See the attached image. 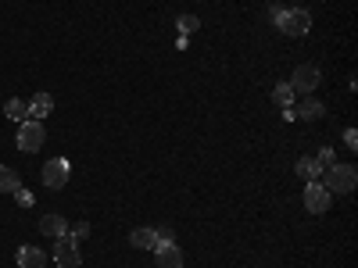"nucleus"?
Here are the masks:
<instances>
[{
    "label": "nucleus",
    "mask_w": 358,
    "mask_h": 268,
    "mask_svg": "<svg viewBox=\"0 0 358 268\" xmlns=\"http://www.w3.org/2000/svg\"><path fill=\"white\" fill-rule=\"evenodd\" d=\"M322 186L330 190V193H355V186H358V172L351 168V165H326L322 168Z\"/></svg>",
    "instance_id": "obj_1"
},
{
    "label": "nucleus",
    "mask_w": 358,
    "mask_h": 268,
    "mask_svg": "<svg viewBox=\"0 0 358 268\" xmlns=\"http://www.w3.org/2000/svg\"><path fill=\"white\" fill-rule=\"evenodd\" d=\"M276 25H280L283 36H308L312 15H308L305 8H290V11H280V15H276Z\"/></svg>",
    "instance_id": "obj_2"
},
{
    "label": "nucleus",
    "mask_w": 358,
    "mask_h": 268,
    "mask_svg": "<svg viewBox=\"0 0 358 268\" xmlns=\"http://www.w3.org/2000/svg\"><path fill=\"white\" fill-rule=\"evenodd\" d=\"M54 261H57V268H79L83 265L79 240L72 232H65V236H57V240H54Z\"/></svg>",
    "instance_id": "obj_3"
},
{
    "label": "nucleus",
    "mask_w": 358,
    "mask_h": 268,
    "mask_svg": "<svg viewBox=\"0 0 358 268\" xmlns=\"http://www.w3.org/2000/svg\"><path fill=\"white\" fill-rule=\"evenodd\" d=\"M43 140H47L43 122H33V118H25L22 129H18V136H15V143H18V151H22V154H36L40 147H43Z\"/></svg>",
    "instance_id": "obj_4"
},
{
    "label": "nucleus",
    "mask_w": 358,
    "mask_h": 268,
    "mask_svg": "<svg viewBox=\"0 0 358 268\" xmlns=\"http://www.w3.org/2000/svg\"><path fill=\"white\" fill-rule=\"evenodd\" d=\"M69 175H72L69 158H50V161L43 165V172H40V179H43V186H47V190H62V186H69Z\"/></svg>",
    "instance_id": "obj_5"
},
{
    "label": "nucleus",
    "mask_w": 358,
    "mask_h": 268,
    "mask_svg": "<svg viewBox=\"0 0 358 268\" xmlns=\"http://www.w3.org/2000/svg\"><path fill=\"white\" fill-rule=\"evenodd\" d=\"M319 82H322V72L315 65H297L294 75H290V89H294V94H301V97H308Z\"/></svg>",
    "instance_id": "obj_6"
},
{
    "label": "nucleus",
    "mask_w": 358,
    "mask_h": 268,
    "mask_svg": "<svg viewBox=\"0 0 358 268\" xmlns=\"http://www.w3.org/2000/svg\"><path fill=\"white\" fill-rule=\"evenodd\" d=\"M330 204H334V193L326 190L322 183H308L305 186V207H308V215H326V211H330Z\"/></svg>",
    "instance_id": "obj_7"
},
{
    "label": "nucleus",
    "mask_w": 358,
    "mask_h": 268,
    "mask_svg": "<svg viewBox=\"0 0 358 268\" xmlns=\"http://www.w3.org/2000/svg\"><path fill=\"white\" fill-rule=\"evenodd\" d=\"M155 261H158V268H183V251H179L176 244H158Z\"/></svg>",
    "instance_id": "obj_8"
},
{
    "label": "nucleus",
    "mask_w": 358,
    "mask_h": 268,
    "mask_svg": "<svg viewBox=\"0 0 358 268\" xmlns=\"http://www.w3.org/2000/svg\"><path fill=\"white\" fill-rule=\"evenodd\" d=\"M15 261H18V268H43L47 265V254L40 247H18L15 251Z\"/></svg>",
    "instance_id": "obj_9"
},
{
    "label": "nucleus",
    "mask_w": 358,
    "mask_h": 268,
    "mask_svg": "<svg viewBox=\"0 0 358 268\" xmlns=\"http://www.w3.org/2000/svg\"><path fill=\"white\" fill-rule=\"evenodd\" d=\"M129 244L136 251H155L158 247V229H133L129 232Z\"/></svg>",
    "instance_id": "obj_10"
},
{
    "label": "nucleus",
    "mask_w": 358,
    "mask_h": 268,
    "mask_svg": "<svg viewBox=\"0 0 358 268\" xmlns=\"http://www.w3.org/2000/svg\"><path fill=\"white\" fill-rule=\"evenodd\" d=\"M40 232L50 236V240H57V236L69 232V222H65L62 215H43V218H40Z\"/></svg>",
    "instance_id": "obj_11"
},
{
    "label": "nucleus",
    "mask_w": 358,
    "mask_h": 268,
    "mask_svg": "<svg viewBox=\"0 0 358 268\" xmlns=\"http://www.w3.org/2000/svg\"><path fill=\"white\" fill-rule=\"evenodd\" d=\"M50 107H54V97H50V94H36L33 100H29V118H33V122H40V118L50 114Z\"/></svg>",
    "instance_id": "obj_12"
},
{
    "label": "nucleus",
    "mask_w": 358,
    "mask_h": 268,
    "mask_svg": "<svg viewBox=\"0 0 358 268\" xmlns=\"http://www.w3.org/2000/svg\"><path fill=\"white\" fill-rule=\"evenodd\" d=\"M294 168H297V175H301L305 183H315V179L322 175V165H319V158H312V154H305V158L297 161Z\"/></svg>",
    "instance_id": "obj_13"
},
{
    "label": "nucleus",
    "mask_w": 358,
    "mask_h": 268,
    "mask_svg": "<svg viewBox=\"0 0 358 268\" xmlns=\"http://www.w3.org/2000/svg\"><path fill=\"white\" fill-rule=\"evenodd\" d=\"M294 114H297V118H312V122H315V118H322V114H326V104H322V100H315V97H305V100H301V107H297Z\"/></svg>",
    "instance_id": "obj_14"
},
{
    "label": "nucleus",
    "mask_w": 358,
    "mask_h": 268,
    "mask_svg": "<svg viewBox=\"0 0 358 268\" xmlns=\"http://www.w3.org/2000/svg\"><path fill=\"white\" fill-rule=\"evenodd\" d=\"M4 114L11 118V122H25V118H29V100H22V97H11V100L4 104Z\"/></svg>",
    "instance_id": "obj_15"
},
{
    "label": "nucleus",
    "mask_w": 358,
    "mask_h": 268,
    "mask_svg": "<svg viewBox=\"0 0 358 268\" xmlns=\"http://www.w3.org/2000/svg\"><path fill=\"white\" fill-rule=\"evenodd\" d=\"M18 186H22L18 172H15V168H8V165H0V193H15Z\"/></svg>",
    "instance_id": "obj_16"
},
{
    "label": "nucleus",
    "mask_w": 358,
    "mask_h": 268,
    "mask_svg": "<svg viewBox=\"0 0 358 268\" xmlns=\"http://www.w3.org/2000/svg\"><path fill=\"white\" fill-rule=\"evenodd\" d=\"M294 97H297V94L290 89V82H280V86L273 89V104H276V107H290V104H294Z\"/></svg>",
    "instance_id": "obj_17"
},
{
    "label": "nucleus",
    "mask_w": 358,
    "mask_h": 268,
    "mask_svg": "<svg viewBox=\"0 0 358 268\" xmlns=\"http://www.w3.org/2000/svg\"><path fill=\"white\" fill-rule=\"evenodd\" d=\"M197 25H201V22H197L194 15H179V29H183V36H187V33H197Z\"/></svg>",
    "instance_id": "obj_18"
},
{
    "label": "nucleus",
    "mask_w": 358,
    "mask_h": 268,
    "mask_svg": "<svg viewBox=\"0 0 358 268\" xmlns=\"http://www.w3.org/2000/svg\"><path fill=\"white\" fill-rule=\"evenodd\" d=\"M319 165H322V168L334 165V151H330V147H322V151H319Z\"/></svg>",
    "instance_id": "obj_19"
},
{
    "label": "nucleus",
    "mask_w": 358,
    "mask_h": 268,
    "mask_svg": "<svg viewBox=\"0 0 358 268\" xmlns=\"http://www.w3.org/2000/svg\"><path fill=\"white\" fill-rule=\"evenodd\" d=\"M158 244H176V240H172V229H169V225H162V229H158Z\"/></svg>",
    "instance_id": "obj_20"
},
{
    "label": "nucleus",
    "mask_w": 358,
    "mask_h": 268,
    "mask_svg": "<svg viewBox=\"0 0 358 268\" xmlns=\"http://www.w3.org/2000/svg\"><path fill=\"white\" fill-rule=\"evenodd\" d=\"M344 143L351 147V151H358V133H355V129H348V133H344Z\"/></svg>",
    "instance_id": "obj_21"
},
{
    "label": "nucleus",
    "mask_w": 358,
    "mask_h": 268,
    "mask_svg": "<svg viewBox=\"0 0 358 268\" xmlns=\"http://www.w3.org/2000/svg\"><path fill=\"white\" fill-rule=\"evenodd\" d=\"M72 236H76V240H83V236H90V225H86V222H79V225L72 229Z\"/></svg>",
    "instance_id": "obj_22"
},
{
    "label": "nucleus",
    "mask_w": 358,
    "mask_h": 268,
    "mask_svg": "<svg viewBox=\"0 0 358 268\" xmlns=\"http://www.w3.org/2000/svg\"><path fill=\"white\" fill-rule=\"evenodd\" d=\"M15 197H18V204H33V193H25V190H22V186H18V190H15Z\"/></svg>",
    "instance_id": "obj_23"
}]
</instances>
